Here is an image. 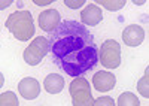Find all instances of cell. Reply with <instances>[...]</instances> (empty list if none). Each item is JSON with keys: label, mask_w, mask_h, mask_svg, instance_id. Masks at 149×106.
I'll use <instances>...</instances> for the list:
<instances>
[{"label": "cell", "mask_w": 149, "mask_h": 106, "mask_svg": "<svg viewBox=\"0 0 149 106\" xmlns=\"http://www.w3.org/2000/svg\"><path fill=\"white\" fill-rule=\"evenodd\" d=\"M81 18H82V22H84V26H97L98 22H102L103 20V14H102V9L98 8L97 5L94 3H90V5H86L85 9L81 12Z\"/></svg>", "instance_id": "obj_10"}, {"label": "cell", "mask_w": 149, "mask_h": 106, "mask_svg": "<svg viewBox=\"0 0 149 106\" xmlns=\"http://www.w3.org/2000/svg\"><path fill=\"white\" fill-rule=\"evenodd\" d=\"M43 87L49 94H58L64 87V79L57 73H51V75H48L45 78Z\"/></svg>", "instance_id": "obj_11"}, {"label": "cell", "mask_w": 149, "mask_h": 106, "mask_svg": "<svg viewBox=\"0 0 149 106\" xmlns=\"http://www.w3.org/2000/svg\"><path fill=\"white\" fill-rule=\"evenodd\" d=\"M116 84V78L115 75H112L109 72H104V70H100V72H97L93 78V85L97 91H110L112 88L115 87Z\"/></svg>", "instance_id": "obj_7"}, {"label": "cell", "mask_w": 149, "mask_h": 106, "mask_svg": "<svg viewBox=\"0 0 149 106\" xmlns=\"http://www.w3.org/2000/svg\"><path fill=\"white\" fill-rule=\"evenodd\" d=\"M48 40L52 61L73 78L90 72L98 61L95 40L82 22L64 20Z\"/></svg>", "instance_id": "obj_1"}, {"label": "cell", "mask_w": 149, "mask_h": 106, "mask_svg": "<svg viewBox=\"0 0 149 106\" xmlns=\"http://www.w3.org/2000/svg\"><path fill=\"white\" fill-rule=\"evenodd\" d=\"M70 96H72V103L73 106H94L95 100L91 96L90 84L85 78H74L70 84Z\"/></svg>", "instance_id": "obj_3"}, {"label": "cell", "mask_w": 149, "mask_h": 106, "mask_svg": "<svg viewBox=\"0 0 149 106\" xmlns=\"http://www.w3.org/2000/svg\"><path fill=\"white\" fill-rule=\"evenodd\" d=\"M116 103L119 106H139L140 105L139 99L136 97L133 93H122Z\"/></svg>", "instance_id": "obj_12"}, {"label": "cell", "mask_w": 149, "mask_h": 106, "mask_svg": "<svg viewBox=\"0 0 149 106\" xmlns=\"http://www.w3.org/2000/svg\"><path fill=\"white\" fill-rule=\"evenodd\" d=\"M98 60L107 69H116L121 64V46L113 39H106L98 50Z\"/></svg>", "instance_id": "obj_4"}, {"label": "cell", "mask_w": 149, "mask_h": 106, "mask_svg": "<svg viewBox=\"0 0 149 106\" xmlns=\"http://www.w3.org/2000/svg\"><path fill=\"white\" fill-rule=\"evenodd\" d=\"M10 3H12L10 0H8V2H3V0H2V2H0V8H2V9H5V8H8Z\"/></svg>", "instance_id": "obj_19"}, {"label": "cell", "mask_w": 149, "mask_h": 106, "mask_svg": "<svg viewBox=\"0 0 149 106\" xmlns=\"http://www.w3.org/2000/svg\"><path fill=\"white\" fill-rule=\"evenodd\" d=\"M134 3H136V5H143L145 2H143V0H136V2H134Z\"/></svg>", "instance_id": "obj_20"}, {"label": "cell", "mask_w": 149, "mask_h": 106, "mask_svg": "<svg viewBox=\"0 0 149 106\" xmlns=\"http://www.w3.org/2000/svg\"><path fill=\"white\" fill-rule=\"evenodd\" d=\"M61 22V17L57 9H46L39 15V27L43 31L52 33Z\"/></svg>", "instance_id": "obj_6"}, {"label": "cell", "mask_w": 149, "mask_h": 106, "mask_svg": "<svg viewBox=\"0 0 149 106\" xmlns=\"http://www.w3.org/2000/svg\"><path fill=\"white\" fill-rule=\"evenodd\" d=\"M18 90H19V94L27 99V100H33L39 96L40 93V85L34 78H24L19 81L18 84Z\"/></svg>", "instance_id": "obj_8"}, {"label": "cell", "mask_w": 149, "mask_h": 106, "mask_svg": "<svg viewBox=\"0 0 149 106\" xmlns=\"http://www.w3.org/2000/svg\"><path fill=\"white\" fill-rule=\"evenodd\" d=\"M145 39V30L140 26H128L122 31V40L127 46H139Z\"/></svg>", "instance_id": "obj_9"}, {"label": "cell", "mask_w": 149, "mask_h": 106, "mask_svg": "<svg viewBox=\"0 0 149 106\" xmlns=\"http://www.w3.org/2000/svg\"><path fill=\"white\" fill-rule=\"evenodd\" d=\"M18 99H17V96L14 93H10V91H8V93H3L2 96H0V105L2 106H18Z\"/></svg>", "instance_id": "obj_13"}, {"label": "cell", "mask_w": 149, "mask_h": 106, "mask_svg": "<svg viewBox=\"0 0 149 106\" xmlns=\"http://www.w3.org/2000/svg\"><path fill=\"white\" fill-rule=\"evenodd\" d=\"M52 0H34V5H39V6H46V5H51Z\"/></svg>", "instance_id": "obj_18"}, {"label": "cell", "mask_w": 149, "mask_h": 106, "mask_svg": "<svg viewBox=\"0 0 149 106\" xmlns=\"http://www.w3.org/2000/svg\"><path fill=\"white\" fill-rule=\"evenodd\" d=\"M98 5L104 6L109 10H118L125 6V0H116V2H110V0H98Z\"/></svg>", "instance_id": "obj_15"}, {"label": "cell", "mask_w": 149, "mask_h": 106, "mask_svg": "<svg viewBox=\"0 0 149 106\" xmlns=\"http://www.w3.org/2000/svg\"><path fill=\"white\" fill-rule=\"evenodd\" d=\"M5 26L18 40H29L34 34L33 18L29 10H17V12L10 14Z\"/></svg>", "instance_id": "obj_2"}, {"label": "cell", "mask_w": 149, "mask_h": 106, "mask_svg": "<svg viewBox=\"0 0 149 106\" xmlns=\"http://www.w3.org/2000/svg\"><path fill=\"white\" fill-rule=\"evenodd\" d=\"M49 52V40L43 36L36 38L24 51V60L30 66H37Z\"/></svg>", "instance_id": "obj_5"}, {"label": "cell", "mask_w": 149, "mask_h": 106, "mask_svg": "<svg viewBox=\"0 0 149 106\" xmlns=\"http://www.w3.org/2000/svg\"><path fill=\"white\" fill-rule=\"evenodd\" d=\"M103 105H106V106H113L115 102H113V99H112V97H98V99L95 100V105H94V106H103Z\"/></svg>", "instance_id": "obj_16"}, {"label": "cell", "mask_w": 149, "mask_h": 106, "mask_svg": "<svg viewBox=\"0 0 149 106\" xmlns=\"http://www.w3.org/2000/svg\"><path fill=\"white\" fill-rule=\"evenodd\" d=\"M137 90L139 93L142 94L143 97H149V72H148V69H146V73L145 76L139 81V84H137Z\"/></svg>", "instance_id": "obj_14"}, {"label": "cell", "mask_w": 149, "mask_h": 106, "mask_svg": "<svg viewBox=\"0 0 149 106\" xmlns=\"http://www.w3.org/2000/svg\"><path fill=\"white\" fill-rule=\"evenodd\" d=\"M64 5L69 6L70 9H78L79 6H84L85 2L84 0H64Z\"/></svg>", "instance_id": "obj_17"}]
</instances>
